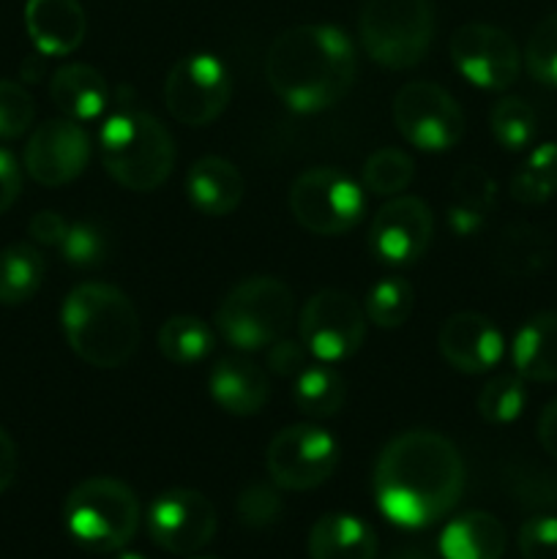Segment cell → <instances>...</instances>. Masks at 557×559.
Returning <instances> with one entry per match:
<instances>
[{"label":"cell","instance_id":"6da1fadb","mask_svg":"<svg viewBox=\"0 0 557 559\" xmlns=\"http://www.w3.org/2000/svg\"><path fill=\"white\" fill-rule=\"evenodd\" d=\"M375 502L404 530H424L459 506L467 486L462 453L446 435L410 429L393 437L375 464Z\"/></svg>","mask_w":557,"mask_h":559},{"label":"cell","instance_id":"7a4b0ae2","mask_svg":"<svg viewBox=\"0 0 557 559\" xmlns=\"http://www.w3.org/2000/svg\"><path fill=\"white\" fill-rule=\"evenodd\" d=\"M358 74V52L342 27L295 25L273 38L265 80L287 109L298 115L336 107Z\"/></svg>","mask_w":557,"mask_h":559},{"label":"cell","instance_id":"3957f363","mask_svg":"<svg viewBox=\"0 0 557 559\" xmlns=\"http://www.w3.org/2000/svg\"><path fill=\"white\" fill-rule=\"evenodd\" d=\"M66 344L93 369H120L140 347V314L112 284H76L60 309Z\"/></svg>","mask_w":557,"mask_h":559},{"label":"cell","instance_id":"277c9868","mask_svg":"<svg viewBox=\"0 0 557 559\" xmlns=\"http://www.w3.org/2000/svg\"><path fill=\"white\" fill-rule=\"evenodd\" d=\"M109 178L129 191H156L173 175L175 140L151 112L126 107L109 115L98 134Z\"/></svg>","mask_w":557,"mask_h":559},{"label":"cell","instance_id":"5b68a950","mask_svg":"<svg viewBox=\"0 0 557 559\" xmlns=\"http://www.w3.org/2000/svg\"><path fill=\"white\" fill-rule=\"evenodd\" d=\"M142 508L129 484L109 475H96L69 491L63 524L71 540L91 555L120 551L137 535Z\"/></svg>","mask_w":557,"mask_h":559},{"label":"cell","instance_id":"8992f818","mask_svg":"<svg viewBox=\"0 0 557 559\" xmlns=\"http://www.w3.org/2000/svg\"><path fill=\"white\" fill-rule=\"evenodd\" d=\"M295 317L293 289L276 276H251L235 284L216 306V331L240 353H257L287 336Z\"/></svg>","mask_w":557,"mask_h":559},{"label":"cell","instance_id":"52a82bcc","mask_svg":"<svg viewBox=\"0 0 557 559\" xmlns=\"http://www.w3.org/2000/svg\"><path fill=\"white\" fill-rule=\"evenodd\" d=\"M358 38L382 69H413L435 41V5L431 0H366L360 5Z\"/></svg>","mask_w":557,"mask_h":559},{"label":"cell","instance_id":"ba28073f","mask_svg":"<svg viewBox=\"0 0 557 559\" xmlns=\"http://www.w3.org/2000/svg\"><path fill=\"white\" fill-rule=\"evenodd\" d=\"M289 211L306 233L333 238L364 222L366 194L342 169L311 167L293 180Z\"/></svg>","mask_w":557,"mask_h":559},{"label":"cell","instance_id":"9c48e42d","mask_svg":"<svg viewBox=\"0 0 557 559\" xmlns=\"http://www.w3.org/2000/svg\"><path fill=\"white\" fill-rule=\"evenodd\" d=\"M393 123L410 145L424 153L451 151L464 136V112L459 102L429 80L399 87L393 98Z\"/></svg>","mask_w":557,"mask_h":559},{"label":"cell","instance_id":"30bf717a","mask_svg":"<svg viewBox=\"0 0 557 559\" xmlns=\"http://www.w3.org/2000/svg\"><path fill=\"white\" fill-rule=\"evenodd\" d=\"M233 98L227 66L208 52H191L175 60L164 82V104L178 123L200 129L213 123Z\"/></svg>","mask_w":557,"mask_h":559},{"label":"cell","instance_id":"8fae6325","mask_svg":"<svg viewBox=\"0 0 557 559\" xmlns=\"http://www.w3.org/2000/svg\"><path fill=\"white\" fill-rule=\"evenodd\" d=\"M298 333L311 358L339 364L364 347L366 311L342 289H320L300 309Z\"/></svg>","mask_w":557,"mask_h":559},{"label":"cell","instance_id":"7c38bea8","mask_svg":"<svg viewBox=\"0 0 557 559\" xmlns=\"http://www.w3.org/2000/svg\"><path fill=\"white\" fill-rule=\"evenodd\" d=\"M339 464V442L315 424L278 431L265 451V469L284 491H311L325 484Z\"/></svg>","mask_w":557,"mask_h":559},{"label":"cell","instance_id":"4fadbf2b","mask_svg":"<svg viewBox=\"0 0 557 559\" xmlns=\"http://www.w3.org/2000/svg\"><path fill=\"white\" fill-rule=\"evenodd\" d=\"M147 535L169 555L189 557L205 549L216 535V508L197 489H167L147 508Z\"/></svg>","mask_w":557,"mask_h":559},{"label":"cell","instance_id":"5bb4252c","mask_svg":"<svg viewBox=\"0 0 557 559\" xmlns=\"http://www.w3.org/2000/svg\"><path fill=\"white\" fill-rule=\"evenodd\" d=\"M451 63L470 85L508 91L519 80L522 55L502 27L467 22L451 38Z\"/></svg>","mask_w":557,"mask_h":559},{"label":"cell","instance_id":"9a60e30c","mask_svg":"<svg viewBox=\"0 0 557 559\" xmlns=\"http://www.w3.org/2000/svg\"><path fill=\"white\" fill-rule=\"evenodd\" d=\"M435 216L420 197H391L375 213L369 227V251L382 265H413L429 251Z\"/></svg>","mask_w":557,"mask_h":559},{"label":"cell","instance_id":"2e32d148","mask_svg":"<svg viewBox=\"0 0 557 559\" xmlns=\"http://www.w3.org/2000/svg\"><path fill=\"white\" fill-rule=\"evenodd\" d=\"M25 173L36 183L66 186L80 178L91 162V136L71 118L44 120L25 145Z\"/></svg>","mask_w":557,"mask_h":559},{"label":"cell","instance_id":"e0dca14e","mask_svg":"<svg viewBox=\"0 0 557 559\" xmlns=\"http://www.w3.org/2000/svg\"><path fill=\"white\" fill-rule=\"evenodd\" d=\"M437 347L442 360L462 374H486L506 353L500 328L478 311H459L448 317L437 333Z\"/></svg>","mask_w":557,"mask_h":559},{"label":"cell","instance_id":"ac0fdd59","mask_svg":"<svg viewBox=\"0 0 557 559\" xmlns=\"http://www.w3.org/2000/svg\"><path fill=\"white\" fill-rule=\"evenodd\" d=\"M208 391L227 415L251 418L265 409L268 399H271V382L254 360L229 355V358L216 360V366L211 369Z\"/></svg>","mask_w":557,"mask_h":559},{"label":"cell","instance_id":"d6986e66","mask_svg":"<svg viewBox=\"0 0 557 559\" xmlns=\"http://www.w3.org/2000/svg\"><path fill=\"white\" fill-rule=\"evenodd\" d=\"M25 27L38 52L63 58L85 41V9L80 0H27Z\"/></svg>","mask_w":557,"mask_h":559},{"label":"cell","instance_id":"ffe728a7","mask_svg":"<svg viewBox=\"0 0 557 559\" xmlns=\"http://www.w3.org/2000/svg\"><path fill=\"white\" fill-rule=\"evenodd\" d=\"M244 175L222 156H202L186 173V197L202 216L222 218L244 202Z\"/></svg>","mask_w":557,"mask_h":559},{"label":"cell","instance_id":"44dd1931","mask_svg":"<svg viewBox=\"0 0 557 559\" xmlns=\"http://www.w3.org/2000/svg\"><path fill=\"white\" fill-rule=\"evenodd\" d=\"M49 98L63 118L87 123L102 118L109 104V87L102 71L87 63L60 66L49 82Z\"/></svg>","mask_w":557,"mask_h":559},{"label":"cell","instance_id":"7402d4cb","mask_svg":"<svg viewBox=\"0 0 557 559\" xmlns=\"http://www.w3.org/2000/svg\"><path fill=\"white\" fill-rule=\"evenodd\" d=\"M497 207V183L486 169L462 167L451 180V202H448V227L459 238H470L484 229Z\"/></svg>","mask_w":557,"mask_h":559},{"label":"cell","instance_id":"603a6c76","mask_svg":"<svg viewBox=\"0 0 557 559\" xmlns=\"http://www.w3.org/2000/svg\"><path fill=\"white\" fill-rule=\"evenodd\" d=\"M311 559H375L377 535L364 519L349 516V513H325L309 530Z\"/></svg>","mask_w":557,"mask_h":559},{"label":"cell","instance_id":"cb8c5ba5","mask_svg":"<svg viewBox=\"0 0 557 559\" xmlns=\"http://www.w3.org/2000/svg\"><path fill=\"white\" fill-rule=\"evenodd\" d=\"M511 364L522 380L557 382V311H541L519 328Z\"/></svg>","mask_w":557,"mask_h":559},{"label":"cell","instance_id":"d4e9b609","mask_svg":"<svg viewBox=\"0 0 557 559\" xmlns=\"http://www.w3.org/2000/svg\"><path fill=\"white\" fill-rule=\"evenodd\" d=\"M506 546V527L486 511L462 513L440 533L442 559H502Z\"/></svg>","mask_w":557,"mask_h":559},{"label":"cell","instance_id":"484cf974","mask_svg":"<svg viewBox=\"0 0 557 559\" xmlns=\"http://www.w3.org/2000/svg\"><path fill=\"white\" fill-rule=\"evenodd\" d=\"M552 262V240L544 229L511 224L495 243V265L511 278H528L546 271Z\"/></svg>","mask_w":557,"mask_h":559},{"label":"cell","instance_id":"4316f807","mask_svg":"<svg viewBox=\"0 0 557 559\" xmlns=\"http://www.w3.org/2000/svg\"><path fill=\"white\" fill-rule=\"evenodd\" d=\"M47 262L33 243H11L0 251V306H22L42 289Z\"/></svg>","mask_w":557,"mask_h":559},{"label":"cell","instance_id":"83f0119b","mask_svg":"<svg viewBox=\"0 0 557 559\" xmlns=\"http://www.w3.org/2000/svg\"><path fill=\"white\" fill-rule=\"evenodd\" d=\"M293 396L300 413L322 420L333 418L344 407V402H347V385H344V377L331 364L317 360V364H309L295 377Z\"/></svg>","mask_w":557,"mask_h":559},{"label":"cell","instance_id":"f1b7e54d","mask_svg":"<svg viewBox=\"0 0 557 559\" xmlns=\"http://www.w3.org/2000/svg\"><path fill=\"white\" fill-rule=\"evenodd\" d=\"M158 353L175 366L202 364L213 353V331L191 314H175L158 328Z\"/></svg>","mask_w":557,"mask_h":559},{"label":"cell","instance_id":"f546056e","mask_svg":"<svg viewBox=\"0 0 557 559\" xmlns=\"http://www.w3.org/2000/svg\"><path fill=\"white\" fill-rule=\"evenodd\" d=\"M557 194V142L535 147L511 178V197L522 205H544Z\"/></svg>","mask_w":557,"mask_h":559},{"label":"cell","instance_id":"4dcf8cb0","mask_svg":"<svg viewBox=\"0 0 557 559\" xmlns=\"http://www.w3.org/2000/svg\"><path fill=\"white\" fill-rule=\"evenodd\" d=\"M489 129L497 145L517 153L533 145L535 134H538V118H535V109L524 98L506 96L491 107Z\"/></svg>","mask_w":557,"mask_h":559},{"label":"cell","instance_id":"1f68e13d","mask_svg":"<svg viewBox=\"0 0 557 559\" xmlns=\"http://www.w3.org/2000/svg\"><path fill=\"white\" fill-rule=\"evenodd\" d=\"M364 186L375 197H399L415 178V162L402 147H380L364 164Z\"/></svg>","mask_w":557,"mask_h":559},{"label":"cell","instance_id":"d6a6232c","mask_svg":"<svg viewBox=\"0 0 557 559\" xmlns=\"http://www.w3.org/2000/svg\"><path fill=\"white\" fill-rule=\"evenodd\" d=\"M415 306L413 284L402 276H388L377 282L366 295V320L377 328H402L410 320Z\"/></svg>","mask_w":557,"mask_h":559},{"label":"cell","instance_id":"836d02e7","mask_svg":"<svg viewBox=\"0 0 557 559\" xmlns=\"http://www.w3.org/2000/svg\"><path fill=\"white\" fill-rule=\"evenodd\" d=\"M528 404V391H524V380L519 374H497L481 388L478 393V415L491 426L513 424L519 415L524 413Z\"/></svg>","mask_w":557,"mask_h":559},{"label":"cell","instance_id":"e575fe53","mask_svg":"<svg viewBox=\"0 0 557 559\" xmlns=\"http://www.w3.org/2000/svg\"><path fill=\"white\" fill-rule=\"evenodd\" d=\"M530 76L546 87H557V11L541 20L524 47Z\"/></svg>","mask_w":557,"mask_h":559},{"label":"cell","instance_id":"d590c367","mask_svg":"<svg viewBox=\"0 0 557 559\" xmlns=\"http://www.w3.org/2000/svg\"><path fill=\"white\" fill-rule=\"evenodd\" d=\"M284 502L278 486L273 484H249L235 500V513L246 530H268L282 519Z\"/></svg>","mask_w":557,"mask_h":559},{"label":"cell","instance_id":"8d00e7d4","mask_svg":"<svg viewBox=\"0 0 557 559\" xmlns=\"http://www.w3.org/2000/svg\"><path fill=\"white\" fill-rule=\"evenodd\" d=\"M58 249L71 267H98L109 254V238L96 222H76Z\"/></svg>","mask_w":557,"mask_h":559},{"label":"cell","instance_id":"74e56055","mask_svg":"<svg viewBox=\"0 0 557 559\" xmlns=\"http://www.w3.org/2000/svg\"><path fill=\"white\" fill-rule=\"evenodd\" d=\"M33 96L14 80H0V140H16L33 123Z\"/></svg>","mask_w":557,"mask_h":559},{"label":"cell","instance_id":"f35d334b","mask_svg":"<svg viewBox=\"0 0 557 559\" xmlns=\"http://www.w3.org/2000/svg\"><path fill=\"white\" fill-rule=\"evenodd\" d=\"M522 559H557V516H533L519 530Z\"/></svg>","mask_w":557,"mask_h":559},{"label":"cell","instance_id":"ab89813d","mask_svg":"<svg viewBox=\"0 0 557 559\" xmlns=\"http://www.w3.org/2000/svg\"><path fill=\"white\" fill-rule=\"evenodd\" d=\"M309 366V349L304 342H293V338H278L276 344L268 347V369L278 377H298L300 371Z\"/></svg>","mask_w":557,"mask_h":559},{"label":"cell","instance_id":"60d3db41","mask_svg":"<svg viewBox=\"0 0 557 559\" xmlns=\"http://www.w3.org/2000/svg\"><path fill=\"white\" fill-rule=\"evenodd\" d=\"M517 500L524 506H557V475L555 473H519L517 486H513Z\"/></svg>","mask_w":557,"mask_h":559},{"label":"cell","instance_id":"b9f144b4","mask_svg":"<svg viewBox=\"0 0 557 559\" xmlns=\"http://www.w3.org/2000/svg\"><path fill=\"white\" fill-rule=\"evenodd\" d=\"M66 233H69V222L55 211H38L27 222V235H31L33 243L49 246V249H58L63 243Z\"/></svg>","mask_w":557,"mask_h":559},{"label":"cell","instance_id":"7bdbcfd3","mask_svg":"<svg viewBox=\"0 0 557 559\" xmlns=\"http://www.w3.org/2000/svg\"><path fill=\"white\" fill-rule=\"evenodd\" d=\"M22 191V173L16 158L5 147H0V216L16 202Z\"/></svg>","mask_w":557,"mask_h":559},{"label":"cell","instance_id":"ee69618b","mask_svg":"<svg viewBox=\"0 0 557 559\" xmlns=\"http://www.w3.org/2000/svg\"><path fill=\"white\" fill-rule=\"evenodd\" d=\"M538 442L557 462V399L546 404L538 415Z\"/></svg>","mask_w":557,"mask_h":559},{"label":"cell","instance_id":"f6af8a7d","mask_svg":"<svg viewBox=\"0 0 557 559\" xmlns=\"http://www.w3.org/2000/svg\"><path fill=\"white\" fill-rule=\"evenodd\" d=\"M16 464H20V459H16L14 440H11L9 431L0 429V495L14 484Z\"/></svg>","mask_w":557,"mask_h":559},{"label":"cell","instance_id":"bcb514c9","mask_svg":"<svg viewBox=\"0 0 557 559\" xmlns=\"http://www.w3.org/2000/svg\"><path fill=\"white\" fill-rule=\"evenodd\" d=\"M388 559H440V557L429 555V551L418 549V546H407V549H396Z\"/></svg>","mask_w":557,"mask_h":559},{"label":"cell","instance_id":"7dc6e473","mask_svg":"<svg viewBox=\"0 0 557 559\" xmlns=\"http://www.w3.org/2000/svg\"><path fill=\"white\" fill-rule=\"evenodd\" d=\"M115 559H145L142 555H134V551H123V555H118Z\"/></svg>","mask_w":557,"mask_h":559},{"label":"cell","instance_id":"c3c4849f","mask_svg":"<svg viewBox=\"0 0 557 559\" xmlns=\"http://www.w3.org/2000/svg\"><path fill=\"white\" fill-rule=\"evenodd\" d=\"M189 559H211V557H194V555H189Z\"/></svg>","mask_w":557,"mask_h":559}]
</instances>
